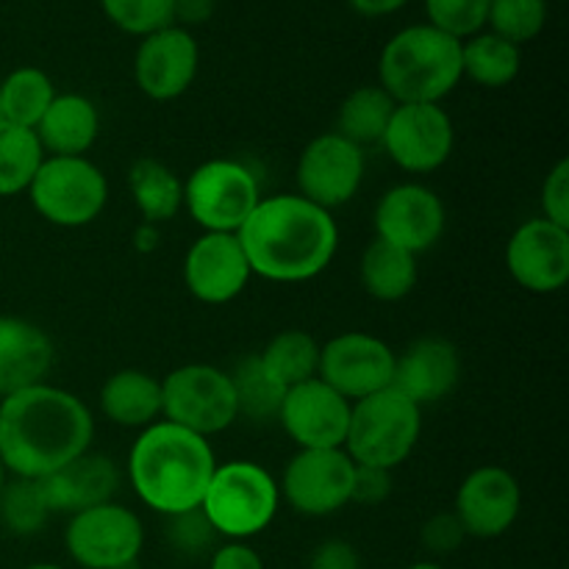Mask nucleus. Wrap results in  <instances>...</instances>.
<instances>
[{"label": "nucleus", "instance_id": "f257e3e1", "mask_svg": "<svg viewBox=\"0 0 569 569\" xmlns=\"http://www.w3.org/2000/svg\"><path fill=\"white\" fill-rule=\"evenodd\" d=\"M92 439V411L67 389L44 381L0 400V465L6 476L42 481L87 453Z\"/></svg>", "mask_w": 569, "mask_h": 569}, {"label": "nucleus", "instance_id": "f03ea898", "mask_svg": "<svg viewBox=\"0 0 569 569\" xmlns=\"http://www.w3.org/2000/svg\"><path fill=\"white\" fill-rule=\"evenodd\" d=\"M250 272L272 283H303L331 267L339 226L331 211L295 194L261 198L237 231Z\"/></svg>", "mask_w": 569, "mask_h": 569}, {"label": "nucleus", "instance_id": "7ed1b4c3", "mask_svg": "<svg viewBox=\"0 0 569 569\" xmlns=\"http://www.w3.org/2000/svg\"><path fill=\"white\" fill-rule=\"evenodd\" d=\"M217 456L209 439L159 420L142 428L128 453V483L133 495L161 517L200 509L214 476Z\"/></svg>", "mask_w": 569, "mask_h": 569}, {"label": "nucleus", "instance_id": "20e7f679", "mask_svg": "<svg viewBox=\"0 0 569 569\" xmlns=\"http://www.w3.org/2000/svg\"><path fill=\"white\" fill-rule=\"evenodd\" d=\"M461 83V42L420 22L395 33L378 56V87L395 103H442Z\"/></svg>", "mask_w": 569, "mask_h": 569}, {"label": "nucleus", "instance_id": "39448f33", "mask_svg": "<svg viewBox=\"0 0 569 569\" xmlns=\"http://www.w3.org/2000/svg\"><path fill=\"white\" fill-rule=\"evenodd\" d=\"M281 506L278 481L261 465L248 459L226 461L214 467L206 487L200 511L211 522L217 537L228 542H248L267 531Z\"/></svg>", "mask_w": 569, "mask_h": 569}, {"label": "nucleus", "instance_id": "423d86ee", "mask_svg": "<svg viewBox=\"0 0 569 569\" xmlns=\"http://www.w3.org/2000/svg\"><path fill=\"white\" fill-rule=\"evenodd\" d=\"M420 433L422 409L389 387L350 406L345 453L359 467L392 472L415 453Z\"/></svg>", "mask_w": 569, "mask_h": 569}, {"label": "nucleus", "instance_id": "0eeeda50", "mask_svg": "<svg viewBox=\"0 0 569 569\" xmlns=\"http://www.w3.org/2000/svg\"><path fill=\"white\" fill-rule=\"evenodd\" d=\"M37 214L59 228H83L103 214L109 181L87 156H44L28 187Z\"/></svg>", "mask_w": 569, "mask_h": 569}, {"label": "nucleus", "instance_id": "6e6552de", "mask_svg": "<svg viewBox=\"0 0 569 569\" xmlns=\"http://www.w3.org/2000/svg\"><path fill=\"white\" fill-rule=\"evenodd\" d=\"M161 420L211 439L239 420L231 372L214 365H183L161 378Z\"/></svg>", "mask_w": 569, "mask_h": 569}, {"label": "nucleus", "instance_id": "1a4fd4ad", "mask_svg": "<svg viewBox=\"0 0 569 569\" xmlns=\"http://www.w3.org/2000/svg\"><path fill=\"white\" fill-rule=\"evenodd\" d=\"M259 200V178L237 159L203 161L183 181V209L209 233H237Z\"/></svg>", "mask_w": 569, "mask_h": 569}, {"label": "nucleus", "instance_id": "9d476101", "mask_svg": "<svg viewBox=\"0 0 569 569\" xmlns=\"http://www.w3.org/2000/svg\"><path fill=\"white\" fill-rule=\"evenodd\" d=\"M64 548L81 569H120L139 561L144 526L137 511L111 500L70 517Z\"/></svg>", "mask_w": 569, "mask_h": 569}, {"label": "nucleus", "instance_id": "9b49d317", "mask_svg": "<svg viewBox=\"0 0 569 569\" xmlns=\"http://www.w3.org/2000/svg\"><path fill=\"white\" fill-rule=\"evenodd\" d=\"M353 472L356 465L345 448L298 450L283 467L278 492L303 517L337 515L350 503Z\"/></svg>", "mask_w": 569, "mask_h": 569}, {"label": "nucleus", "instance_id": "f8f14e48", "mask_svg": "<svg viewBox=\"0 0 569 569\" xmlns=\"http://www.w3.org/2000/svg\"><path fill=\"white\" fill-rule=\"evenodd\" d=\"M365 170V150L337 131H326L311 139L300 153L295 167L298 194L333 214V209L348 206L359 194Z\"/></svg>", "mask_w": 569, "mask_h": 569}, {"label": "nucleus", "instance_id": "ddd939ff", "mask_svg": "<svg viewBox=\"0 0 569 569\" xmlns=\"http://www.w3.org/2000/svg\"><path fill=\"white\" fill-rule=\"evenodd\" d=\"M395 350L367 331H345L320 345L317 378L356 403L392 387Z\"/></svg>", "mask_w": 569, "mask_h": 569}, {"label": "nucleus", "instance_id": "4468645a", "mask_svg": "<svg viewBox=\"0 0 569 569\" xmlns=\"http://www.w3.org/2000/svg\"><path fill=\"white\" fill-rule=\"evenodd\" d=\"M456 144V128L442 103H398L381 148L411 176H428L445 167Z\"/></svg>", "mask_w": 569, "mask_h": 569}, {"label": "nucleus", "instance_id": "2eb2a0df", "mask_svg": "<svg viewBox=\"0 0 569 569\" xmlns=\"http://www.w3.org/2000/svg\"><path fill=\"white\" fill-rule=\"evenodd\" d=\"M372 220H376V239L420 256L442 239L448 211L433 189L409 181L381 194Z\"/></svg>", "mask_w": 569, "mask_h": 569}, {"label": "nucleus", "instance_id": "dca6fc26", "mask_svg": "<svg viewBox=\"0 0 569 569\" xmlns=\"http://www.w3.org/2000/svg\"><path fill=\"white\" fill-rule=\"evenodd\" d=\"M350 400L333 392L326 381L311 378L287 389L276 420L298 450L345 448L350 426Z\"/></svg>", "mask_w": 569, "mask_h": 569}, {"label": "nucleus", "instance_id": "f3484780", "mask_svg": "<svg viewBox=\"0 0 569 569\" xmlns=\"http://www.w3.org/2000/svg\"><path fill=\"white\" fill-rule=\"evenodd\" d=\"M200 48L192 31L181 26H167L148 33L133 56V81L139 92L150 100H176L198 78Z\"/></svg>", "mask_w": 569, "mask_h": 569}, {"label": "nucleus", "instance_id": "a211bd4d", "mask_svg": "<svg viewBox=\"0 0 569 569\" xmlns=\"http://www.w3.org/2000/svg\"><path fill=\"white\" fill-rule=\"evenodd\" d=\"M506 267L526 292H561L569 281V231L545 217L522 222L506 244Z\"/></svg>", "mask_w": 569, "mask_h": 569}, {"label": "nucleus", "instance_id": "6ab92c4d", "mask_svg": "<svg viewBox=\"0 0 569 569\" xmlns=\"http://www.w3.org/2000/svg\"><path fill=\"white\" fill-rule=\"evenodd\" d=\"M253 278L237 233L203 231L183 256V287L206 306H226Z\"/></svg>", "mask_w": 569, "mask_h": 569}, {"label": "nucleus", "instance_id": "aec40b11", "mask_svg": "<svg viewBox=\"0 0 569 569\" xmlns=\"http://www.w3.org/2000/svg\"><path fill=\"white\" fill-rule=\"evenodd\" d=\"M522 509V489L509 470L498 465L476 467L456 492L453 515L467 537L498 539L517 522Z\"/></svg>", "mask_w": 569, "mask_h": 569}, {"label": "nucleus", "instance_id": "412c9836", "mask_svg": "<svg viewBox=\"0 0 569 569\" xmlns=\"http://www.w3.org/2000/svg\"><path fill=\"white\" fill-rule=\"evenodd\" d=\"M461 381V356L450 339L420 337L395 356L392 389L415 406L442 403Z\"/></svg>", "mask_w": 569, "mask_h": 569}, {"label": "nucleus", "instance_id": "4be33fe9", "mask_svg": "<svg viewBox=\"0 0 569 569\" xmlns=\"http://www.w3.org/2000/svg\"><path fill=\"white\" fill-rule=\"evenodd\" d=\"M122 472L114 459L87 450L83 456L72 459L53 476L42 478L44 498L53 515H78V511L94 509L100 503H111L120 492Z\"/></svg>", "mask_w": 569, "mask_h": 569}, {"label": "nucleus", "instance_id": "5701e85b", "mask_svg": "<svg viewBox=\"0 0 569 569\" xmlns=\"http://www.w3.org/2000/svg\"><path fill=\"white\" fill-rule=\"evenodd\" d=\"M53 342L22 317H0V400L44 383L53 367Z\"/></svg>", "mask_w": 569, "mask_h": 569}, {"label": "nucleus", "instance_id": "b1692460", "mask_svg": "<svg viewBox=\"0 0 569 569\" xmlns=\"http://www.w3.org/2000/svg\"><path fill=\"white\" fill-rule=\"evenodd\" d=\"M44 156H87L100 137V111L87 94L61 92L33 128Z\"/></svg>", "mask_w": 569, "mask_h": 569}, {"label": "nucleus", "instance_id": "393cba45", "mask_svg": "<svg viewBox=\"0 0 569 569\" xmlns=\"http://www.w3.org/2000/svg\"><path fill=\"white\" fill-rule=\"evenodd\" d=\"M100 411L120 428H142L161 420V381L144 370H117L100 387Z\"/></svg>", "mask_w": 569, "mask_h": 569}, {"label": "nucleus", "instance_id": "a878e982", "mask_svg": "<svg viewBox=\"0 0 569 569\" xmlns=\"http://www.w3.org/2000/svg\"><path fill=\"white\" fill-rule=\"evenodd\" d=\"M417 256L395 248V244L372 239L359 261L361 287L370 298L381 303H398L409 298L417 287Z\"/></svg>", "mask_w": 569, "mask_h": 569}, {"label": "nucleus", "instance_id": "bb28decb", "mask_svg": "<svg viewBox=\"0 0 569 569\" xmlns=\"http://www.w3.org/2000/svg\"><path fill=\"white\" fill-rule=\"evenodd\" d=\"M133 206L148 226L170 222L183 209V181L159 159H137L128 172Z\"/></svg>", "mask_w": 569, "mask_h": 569}, {"label": "nucleus", "instance_id": "cd10ccee", "mask_svg": "<svg viewBox=\"0 0 569 569\" xmlns=\"http://www.w3.org/2000/svg\"><path fill=\"white\" fill-rule=\"evenodd\" d=\"M522 50L520 44L498 37L492 31H481L461 42V78L483 89H503L520 76Z\"/></svg>", "mask_w": 569, "mask_h": 569}, {"label": "nucleus", "instance_id": "c85d7f7f", "mask_svg": "<svg viewBox=\"0 0 569 569\" xmlns=\"http://www.w3.org/2000/svg\"><path fill=\"white\" fill-rule=\"evenodd\" d=\"M261 370L267 372L278 389H292L298 383L317 378L320 370V342L311 333L289 328V331L276 333L270 342L264 345L261 353H256Z\"/></svg>", "mask_w": 569, "mask_h": 569}, {"label": "nucleus", "instance_id": "c756f323", "mask_svg": "<svg viewBox=\"0 0 569 569\" xmlns=\"http://www.w3.org/2000/svg\"><path fill=\"white\" fill-rule=\"evenodd\" d=\"M395 106L398 103L378 83L353 89L342 100V106H339L337 128L333 131L348 139V142L359 144L361 150L381 144L383 131H387L389 120H392Z\"/></svg>", "mask_w": 569, "mask_h": 569}, {"label": "nucleus", "instance_id": "7c9ffc66", "mask_svg": "<svg viewBox=\"0 0 569 569\" xmlns=\"http://www.w3.org/2000/svg\"><path fill=\"white\" fill-rule=\"evenodd\" d=\"M56 87L50 76L39 67H17L0 83V109L3 120L22 128H37L48 106L53 103Z\"/></svg>", "mask_w": 569, "mask_h": 569}, {"label": "nucleus", "instance_id": "2f4dec72", "mask_svg": "<svg viewBox=\"0 0 569 569\" xmlns=\"http://www.w3.org/2000/svg\"><path fill=\"white\" fill-rule=\"evenodd\" d=\"M42 161L44 150L31 128L0 120V198L28 192Z\"/></svg>", "mask_w": 569, "mask_h": 569}, {"label": "nucleus", "instance_id": "473e14b6", "mask_svg": "<svg viewBox=\"0 0 569 569\" xmlns=\"http://www.w3.org/2000/svg\"><path fill=\"white\" fill-rule=\"evenodd\" d=\"M53 515L44 498L42 481L31 478H11L0 489V522L14 537H33L48 526Z\"/></svg>", "mask_w": 569, "mask_h": 569}, {"label": "nucleus", "instance_id": "72a5a7b5", "mask_svg": "<svg viewBox=\"0 0 569 569\" xmlns=\"http://www.w3.org/2000/svg\"><path fill=\"white\" fill-rule=\"evenodd\" d=\"M231 381L233 389H237L239 417L248 415L250 420H276L278 409H281L283 389H278L267 378L256 356L239 361L237 370L231 372Z\"/></svg>", "mask_w": 569, "mask_h": 569}, {"label": "nucleus", "instance_id": "f704fd0d", "mask_svg": "<svg viewBox=\"0 0 569 569\" xmlns=\"http://www.w3.org/2000/svg\"><path fill=\"white\" fill-rule=\"evenodd\" d=\"M487 26L515 44L531 42L548 26V0H489Z\"/></svg>", "mask_w": 569, "mask_h": 569}, {"label": "nucleus", "instance_id": "c9c22d12", "mask_svg": "<svg viewBox=\"0 0 569 569\" xmlns=\"http://www.w3.org/2000/svg\"><path fill=\"white\" fill-rule=\"evenodd\" d=\"M111 26L131 37H148L172 26V0H100Z\"/></svg>", "mask_w": 569, "mask_h": 569}, {"label": "nucleus", "instance_id": "e433bc0d", "mask_svg": "<svg viewBox=\"0 0 569 569\" xmlns=\"http://www.w3.org/2000/svg\"><path fill=\"white\" fill-rule=\"evenodd\" d=\"M422 3H426L428 26L439 28L459 42L487 28L489 0H422Z\"/></svg>", "mask_w": 569, "mask_h": 569}, {"label": "nucleus", "instance_id": "4c0bfd02", "mask_svg": "<svg viewBox=\"0 0 569 569\" xmlns=\"http://www.w3.org/2000/svg\"><path fill=\"white\" fill-rule=\"evenodd\" d=\"M167 520V539L176 545L181 553H200V550L211 548V542L217 539L214 528L206 520V515L200 509L183 511V515L164 517Z\"/></svg>", "mask_w": 569, "mask_h": 569}, {"label": "nucleus", "instance_id": "58836bf2", "mask_svg": "<svg viewBox=\"0 0 569 569\" xmlns=\"http://www.w3.org/2000/svg\"><path fill=\"white\" fill-rule=\"evenodd\" d=\"M465 539H467V533L453 511H442V515L428 517L426 526H422V531H420L422 548L433 556H450L453 550L461 548V542H465Z\"/></svg>", "mask_w": 569, "mask_h": 569}, {"label": "nucleus", "instance_id": "ea45409f", "mask_svg": "<svg viewBox=\"0 0 569 569\" xmlns=\"http://www.w3.org/2000/svg\"><path fill=\"white\" fill-rule=\"evenodd\" d=\"M542 217L569 231V161H556L542 183Z\"/></svg>", "mask_w": 569, "mask_h": 569}, {"label": "nucleus", "instance_id": "a19ab883", "mask_svg": "<svg viewBox=\"0 0 569 569\" xmlns=\"http://www.w3.org/2000/svg\"><path fill=\"white\" fill-rule=\"evenodd\" d=\"M392 495V472L378 470V467H359L353 472V495L350 503L378 506Z\"/></svg>", "mask_w": 569, "mask_h": 569}, {"label": "nucleus", "instance_id": "79ce46f5", "mask_svg": "<svg viewBox=\"0 0 569 569\" xmlns=\"http://www.w3.org/2000/svg\"><path fill=\"white\" fill-rule=\"evenodd\" d=\"M311 569H361V559L353 545L328 539L311 553Z\"/></svg>", "mask_w": 569, "mask_h": 569}, {"label": "nucleus", "instance_id": "37998d69", "mask_svg": "<svg viewBox=\"0 0 569 569\" xmlns=\"http://www.w3.org/2000/svg\"><path fill=\"white\" fill-rule=\"evenodd\" d=\"M209 569H264V561L248 542H226L214 550Z\"/></svg>", "mask_w": 569, "mask_h": 569}, {"label": "nucleus", "instance_id": "c03bdc74", "mask_svg": "<svg viewBox=\"0 0 569 569\" xmlns=\"http://www.w3.org/2000/svg\"><path fill=\"white\" fill-rule=\"evenodd\" d=\"M217 0H172V26L194 28L214 17Z\"/></svg>", "mask_w": 569, "mask_h": 569}, {"label": "nucleus", "instance_id": "a18cd8bd", "mask_svg": "<svg viewBox=\"0 0 569 569\" xmlns=\"http://www.w3.org/2000/svg\"><path fill=\"white\" fill-rule=\"evenodd\" d=\"M356 14L361 17H389L403 9L411 0H348Z\"/></svg>", "mask_w": 569, "mask_h": 569}, {"label": "nucleus", "instance_id": "49530a36", "mask_svg": "<svg viewBox=\"0 0 569 569\" xmlns=\"http://www.w3.org/2000/svg\"><path fill=\"white\" fill-rule=\"evenodd\" d=\"M156 239H159V231H156V226H148V222H142V228L137 231L139 250H153Z\"/></svg>", "mask_w": 569, "mask_h": 569}, {"label": "nucleus", "instance_id": "de8ad7c7", "mask_svg": "<svg viewBox=\"0 0 569 569\" xmlns=\"http://www.w3.org/2000/svg\"><path fill=\"white\" fill-rule=\"evenodd\" d=\"M406 569H445V567L437 565V561H417V565H409Z\"/></svg>", "mask_w": 569, "mask_h": 569}, {"label": "nucleus", "instance_id": "09e8293b", "mask_svg": "<svg viewBox=\"0 0 569 569\" xmlns=\"http://www.w3.org/2000/svg\"><path fill=\"white\" fill-rule=\"evenodd\" d=\"M26 569H64V567H59V565H31Z\"/></svg>", "mask_w": 569, "mask_h": 569}, {"label": "nucleus", "instance_id": "8fccbe9b", "mask_svg": "<svg viewBox=\"0 0 569 569\" xmlns=\"http://www.w3.org/2000/svg\"><path fill=\"white\" fill-rule=\"evenodd\" d=\"M3 483H6V470H3V465H0V489H3Z\"/></svg>", "mask_w": 569, "mask_h": 569}, {"label": "nucleus", "instance_id": "3c124183", "mask_svg": "<svg viewBox=\"0 0 569 569\" xmlns=\"http://www.w3.org/2000/svg\"><path fill=\"white\" fill-rule=\"evenodd\" d=\"M0 120H3V109H0Z\"/></svg>", "mask_w": 569, "mask_h": 569}]
</instances>
